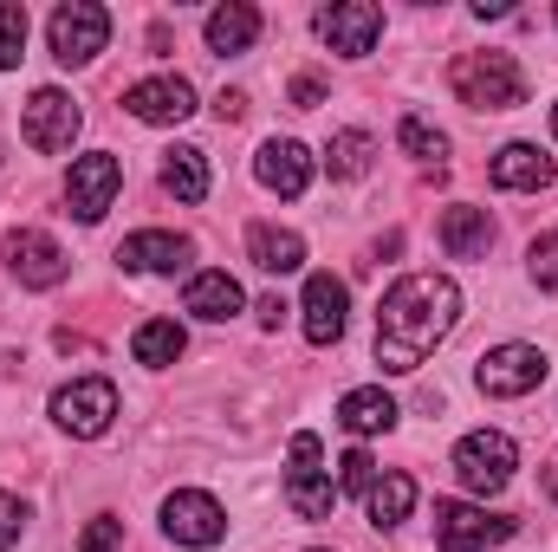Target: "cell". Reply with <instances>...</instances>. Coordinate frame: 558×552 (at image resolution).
I'll return each mask as SVG.
<instances>
[{"label": "cell", "mask_w": 558, "mask_h": 552, "mask_svg": "<svg viewBox=\"0 0 558 552\" xmlns=\"http://www.w3.org/2000/svg\"><path fill=\"white\" fill-rule=\"evenodd\" d=\"M487 248H494L487 208H448L441 215V254L448 261H487Z\"/></svg>", "instance_id": "603a6c76"}, {"label": "cell", "mask_w": 558, "mask_h": 552, "mask_svg": "<svg viewBox=\"0 0 558 552\" xmlns=\"http://www.w3.org/2000/svg\"><path fill=\"white\" fill-rule=\"evenodd\" d=\"M377 488V461L364 455V448H344V461H338V494H371Z\"/></svg>", "instance_id": "4dcf8cb0"}, {"label": "cell", "mask_w": 558, "mask_h": 552, "mask_svg": "<svg viewBox=\"0 0 558 552\" xmlns=\"http://www.w3.org/2000/svg\"><path fill=\"white\" fill-rule=\"evenodd\" d=\"M124 111L137 118V124H156V131H169V124H189L195 118V85L189 79H137L131 92H124Z\"/></svg>", "instance_id": "5bb4252c"}, {"label": "cell", "mask_w": 558, "mask_h": 552, "mask_svg": "<svg viewBox=\"0 0 558 552\" xmlns=\"http://www.w3.org/2000/svg\"><path fill=\"white\" fill-rule=\"evenodd\" d=\"M215 118H221V124H241V118H247V92H221V98H215Z\"/></svg>", "instance_id": "e575fe53"}, {"label": "cell", "mask_w": 558, "mask_h": 552, "mask_svg": "<svg viewBox=\"0 0 558 552\" xmlns=\"http://www.w3.org/2000/svg\"><path fill=\"white\" fill-rule=\"evenodd\" d=\"M52 422L78 442H98L118 422V384L111 377H72L65 391H52Z\"/></svg>", "instance_id": "52a82bcc"}, {"label": "cell", "mask_w": 558, "mask_h": 552, "mask_svg": "<svg viewBox=\"0 0 558 552\" xmlns=\"http://www.w3.org/2000/svg\"><path fill=\"white\" fill-rule=\"evenodd\" d=\"M292 105H299V111H318V105H325V79L299 72V79H292Z\"/></svg>", "instance_id": "836d02e7"}, {"label": "cell", "mask_w": 558, "mask_h": 552, "mask_svg": "<svg viewBox=\"0 0 558 552\" xmlns=\"http://www.w3.org/2000/svg\"><path fill=\"white\" fill-rule=\"evenodd\" d=\"M118 189H124V163L111 156V149H92V156H78L72 163V176H65V202H72V215L92 228V221H105V208L118 202Z\"/></svg>", "instance_id": "8fae6325"}, {"label": "cell", "mask_w": 558, "mask_h": 552, "mask_svg": "<svg viewBox=\"0 0 558 552\" xmlns=\"http://www.w3.org/2000/svg\"><path fill=\"white\" fill-rule=\"evenodd\" d=\"M7 267H13V279L20 286H33V292H46V286H59V279L72 274V261H65V248L46 235V228H13L7 235Z\"/></svg>", "instance_id": "4fadbf2b"}, {"label": "cell", "mask_w": 558, "mask_h": 552, "mask_svg": "<svg viewBox=\"0 0 558 552\" xmlns=\"http://www.w3.org/2000/svg\"><path fill=\"white\" fill-rule=\"evenodd\" d=\"M494 189H513V195H539V189H553V156L539 149V143H507L500 156H494Z\"/></svg>", "instance_id": "ac0fdd59"}, {"label": "cell", "mask_w": 558, "mask_h": 552, "mask_svg": "<svg viewBox=\"0 0 558 552\" xmlns=\"http://www.w3.org/2000/svg\"><path fill=\"white\" fill-rule=\"evenodd\" d=\"M20 59H26V7L0 0V72H13Z\"/></svg>", "instance_id": "83f0119b"}, {"label": "cell", "mask_w": 558, "mask_h": 552, "mask_svg": "<svg viewBox=\"0 0 558 552\" xmlns=\"http://www.w3.org/2000/svg\"><path fill=\"white\" fill-rule=\"evenodd\" d=\"M46 39H52V59L59 65H92L105 46H111V13L98 0H65L52 20H46Z\"/></svg>", "instance_id": "5b68a950"}, {"label": "cell", "mask_w": 558, "mask_h": 552, "mask_svg": "<svg viewBox=\"0 0 558 552\" xmlns=\"http://www.w3.org/2000/svg\"><path fill=\"white\" fill-rule=\"evenodd\" d=\"M286 507H292L299 520H331V507H338V481L325 475V442H318L312 429H299V435H292V468H286Z\"/></svg>", "instance_id": "3957f363"}, {"label": "cell", "mask_w": 558, "mask_h": 552, "mask_svg": "<svg viewBox=\"0 0 558 552\" xmlns=\"http://www.w3.org/2000/svg\"><path fill=\"white\" fill-rule=\"evenodd\" d=\"M254 312H260V325H267V332H279V319H286V305H279V299H260Z\"/></svg>", "instance_id": "d590c367"}, {"label": "cell", "mask_w": 558, "mask_h": 552, "mask_svg": "<svg viewBox=\"0 0 558 552\" xmlns=\"http://www.w3.org/2000/svg\"><path fill=\"white\" fill-rule=\"evenodd\" d=\"M182 351H189V332L175 319H149V325H137V338H131V358H137L143 371H169Z\"/></svg>", "instance_id": "484cf974"}, {"label": "cell", "mask_w": 558, "mask_h": 552, "mask_svg": "<svg viewBox=\"0 0 558 552\" xmlns=\"http://www.w3.org/2000/svg\"><path fill=\"white\" fill-rule=\"evenodd\" d=\"M364 507H371V527L377 533H397L416 514V481L410 475H377V488L364 494Z\"/></svg>", "instance_id": "d4e9b609"}, {"label": "cell", "mask_w": 558, "mask_h": 552, "mask_svg": "<svg viewBox=\"0 0 558 552\" xmlns=\"http://www.w3.org/2000/svg\"><path fill=\"white\" fill-rule=\"evenodd\" d=\"M526 274L539 292H558V228H546L533 248H526Z\"/></svg>", "instance_id": "f546056e"}, {"label": "cell", "mask_w": 558, "mask_h": 552, "mask_svg": "<svg viewBox=\"0 0 558 552\" xmlns=\"http://www.w3.org/2000/svg\"><path fill=\"white\" fill-rule=\"evenodd\" d=\"M118 261H124V274H182L195 261V241L169 235V228H143V235H131L118 248Z\"/></svg>", "instance_id": "2e32d148"}, {"label": "cell", "mask_w": 558, "mask_h": 552, "mask_svg": "<svg viewBox=\"0 0 558 552\" xmlns=\"http://www.w3.org/2000/svg\"><path fill=\"white\" fill-rule=\"evenodd\" d=\"M118 547H124V520L118 514H98L85 527V540H78V552H118Z\"/></svg>", "instance_id": "1f68e13d"}, {"label": "cell", "mask_w": 558, "mask_h": 552, "mask_svg": "<svg viewBox=\"0 0 558 552\" xmlns=\"http://www.w3.org/2000/svg\"><path fill=\"white\" fill-rule=\"evenodd\" d=\"M20 533H26V501L20 494H0V552L20 547Z\"/></svg>", "instance_id": "d6a6232c"}, {"label": "cell", "mask_w": 558, "mask_h": 552, "mask_svg": "<svg viewBox=\"0 0 558 552\" xmlns=\"http://www.w3.org/2000/svg\"><path fill=\"white\" fill-rule=\"evenodd\" d=\"M371 163H377V143H371V131H338V137H331V149H325L331 182H357V176H371Z\"/></svg>", "instance_id": "4316f807"}, {"label": "cell", "mask_w": 558, "mask_h": 552, "mask_svg": "<svg viewBox=\"0 0 558 552\" xmlns=\"http://www.w3.org/2000/svg\"><path fill=\"white\" fill-rule=\"evenodd\" d=\"M448 92L474 111H520L526 105V72L513 52H461L448 65Z\"/></svg>", "instance_id": "7a4b0ae2"}, {"label": "cell", "mask_w": 558, "mask_h": 552, "mask_svg": "<svg viewBox=\"0 0 558 552\" xmlns=\"http://www.w3.org/2000/svg\"><path fill=\"white\" fill-rule=\"evenodd\" d=\"M338 422H344L357 442H364V435H390V429H397V397L377 391V384L344 391V397H338Z\"/></svg>", "instance_id": "7402d4cb"}, {"label": "cell", "mask_w": 558, "mask_h": 552, "mask_svg": "<svg viewBox=\"0 0 558 552\" xmlns=\"http://www.w3.org/2000/svg\"><path fill=\"white\" fill-rule=\"evenodd\" d=\"M546 351L539 345H494L481 364H474V384L487 391V397H533L539 384H546Z\"/></svg>", "instance_id": "ba28073f"}, {"label": "cell", "mask_w": 558, "mask_h": 552, "mask_svg": "<svg viewBox=\"0 0 558 552\" xmlns=\"http://www.w3.org/2000/svg\"><path fill=\"white\" fill-rule=\"evenodd\" d=\"M299 325H305V338L325 351V345H338L344 338V319H351V286L338 274H312L305 279V299H299Z\"/></svg>", "instance_id": "9a60e30c"}, {"label": "cell", "mask_w": 558, "mask_h": 552, "mask_svg": "<svg viewBox=\"0 0 558 552\" xmlns=\"http://www.w3.org/2000/svg\"><path fill=\"white\" fill-rule=\"evenodd\" d=\"M247 305V292H241V279L221 274V267H208V274L189 279V292H182V312H195V319H208V325H228L234 312Z\"/></svg>", "instance_id": "d6986e66"}, {"label": "cell", "mask_w": 558, "mask_h": 552, "mask_svg": "<svg viewBox=\"0 0 558 552\" xmlns=\"http://www.w3.org/2000/svg\"><path fill=\"white\" fill-rule=\"evenodd\" d=\"M520 533V520L487 514L474 501H435V547L441 552H494Z\"/></svg>", "instance_id": "277c9868"}, {"label": "cell", "mask_w": 558, "mask_h": 552, "mask_svg": "<svg viewBox=\"0 0 558 552\" xmlns=\"http://www.w3.org/2000/svg\"><path fill=\"white\" fill-rule=\"evenodd\" d=\"M454 325H461V286L448 274H403L377 305V364L410 377Z\"/></svg>", "instance_id": "6da1fadb"}, {"label": "cell", "mask_w": 558, "mask_h": 552, "mask_svg": "<svg viewBox=\"0 0 558 552\" xmlns=\"http://www.w3.org/2000/svg\"><path fill=\"white\" fill-rule=\"evenodd\" d=\"M78 105L59 92V85H39L33 98H26V118H20V131H26V143L39 149V156H59V149H72V137H78Z\"/></svg>", "instance_id": "7c38bea8"}, {"label": "cell", "mask_w": 558, "mask_h": 552, "mask_svg": "<svg viewBox=\"0 0 558 552\" xmlns=\"http://www.w3.org/2000/svg\"><path fill=\"white\" fill-rule=\"evenodd\" d=\"M553 137H558V105H553Z\"/></svg>", "instance_id": "8d00e7d4"}, {"label": "cell", "mask_w": 558, "mask_h": 552, "mask_svg": "<svg viewBox=\"0 0 558 552\" xmlns=\"http://www.w3.org/2000/svg\"><path fill=\"white\" fill-rule=\"evenodd\" d=\"M208 52H221V59H234V52H254V39H260V7H247V0H228V7H215L208 13Z\"/></svg>", "instance_id": "ffe728a7"}, {"label": "cell", "mask_w": 558, "mask_h": 552, "mask_svg": "<svg viewBox=\"0 0 558 552\" xmlns=\"http://www.w3.org/2000/svg\"><path fill=\"white\" fill-rule=\"evenodd\" d=\"M397 143H403L410 156H422V163H428V156H435V163L448 156V137H441V131H435V124H428L422 111H410V118L397 124Z\"/></svg>", "instance_id": "f1b7e54d"}, {"label": "cell", "mask_w": 558, "mask_h": 552, "mask_svg": "<svg viewBox=\"0 0 558 552\" xmlns=\"http://www.w3.org/2000/svg\"><path fill=\"white\" fill-rule=\"evenodd\" d=\"M162 533L175 540V547H221L228 540V514H221V501L215 494H202V488H175L169 501H162Z\"/></svg>", "instance_id": "9c48e42d"}, {"label": "cell", "mask_w": 558, "mask_h": 552, "mask_svg": "<svg viewBox=\"0 0 558 552\" xmlns=\"http://www.w3.org/2000/svg\"><path fill=\"white\" fill-rule=\"evenodd\" d=\"M254 176H260V189H274V195H305V182H312V149L299 137H267L260 143V156H254Z\"/></svg>", "instance_id": "e0dca14e"}, {"label": "cell", "mask_w": 558, "mask_h": 552, "mask_svg": "<svg viewBox=\"0 0 558 552\" xmlns=\"http://www.w3.org/2000/svg\"><path fill=\"white\" fill-rule=\"evenodd\" d=\"M162 189H169L175 202H208V149L175 143V149L162 156Z\"/></svg>", "instance_id": "cb8c5ba5"}, {"label": "cell", "mask_w": 558, "mask_h": 552, "mask_svg": "<svg viewBox=\"0 0 558 552\" xmlns=\"http://www.w3.org/2000/svg\"><path fill=\"white\" fill-rule=\"evenodd\" d=\"M312 26H318V39L338 59H364L384 39V7H371V0H331V7H318Z\"/></svg>", "instance_id": "30bf717a"}, {"label": "cell", "mask_w": 558, "mask_h": 552, "mask_svg": "<svg viewBox=\"0 0 558 552\" xmlns=\"http://www.w3.org/2000/svg\"><path fill=\"white\" fill-rule=\"evenodd\" d=\"M513 468H520V448L500 429H474V435L454 442V475H461L468 494H500L513 481Z\"/></svg>", "instance_id": "8992f818"}, {"label": "cell", "mask_w": 558, "mask_h": 552, "mask_svg": "<svg viewBox=\"0 0 558 552\" xmlns=\"http://www.w3.org/2000/svg\"><path fill=\"white\" fill-rule=\"evenodd\" d=\"M247 261L260 267V274H299L305 267V241L292 235V228H274V221H254L247 228Z\"/></svg>", "instance_id": "44dd1931"}, {"label": "cell", "mask_w": 558, "mask_h": 552, "mask_svg": "<svg viewBox=\"0 0 558 552\" xmlns=\"http://www.w3.org/2000/svg\"><path fill=\"white\" fill-rule=\"evenodd\" d=\"M312 552H325V547H312Z\"/></svg>", "instance_id": "74e56055"}]
</instances>
